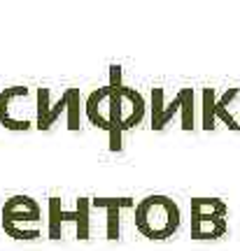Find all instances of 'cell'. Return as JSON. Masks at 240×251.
I'll list each match as a JSON object with an SVG mask.
<instances>
[{"label":"cell","mask_w":240,"mask_h":251,"mask_svg":"<svg viewBox=\"0 0 240 251\" xmlns=\"http://www.w3.org/2000/svg\"><path fill=\"white\" fill-rule=\"evenodd\" d=\"M180 207L168 196H147L135 205V228L147 240H168L180 228Z\"/></svg>","instance_id":"cell-1"},{"label":"cell","mask_w":240,"mask_h":251,"mask_svg":"<svg viewBox=\"0 0 240 251\" xmlns=\"http://www.w3.org/2000/svg\"><path fill=\"white\" fill-rule=\"evenodd\" d=\"M61 114H65V128L70 133H77L82 128L84 100H82L80 89L68 86L54 105L49 102V89L47 86L35 89V128L37 130H42V133L52 130Z\"/></svg>","instance_id":"cell-2"},{"label":"cell","mask_w":240,"mask_h":251,"mask_svg":"<svg viewBox=\"0 0 240 251\" xmlns=\"http://www.w3.org/2000/svg\"><path fill=\"white\" fill-rule=\"evenodd\" d=\"M42 221V207L35 198L26 193H17L5 200L2 205V230L7 237L17 242H33L42 237V228H26V224H40Z\"/></svg>","instance_id":"cell-3"},{"label":"cell","mask_w":240,"mask_h":251,"mask_svg":"<svg viewBox=\"0 0 240 251\" xmlns=\"http://www.w3.org/2000/svg\"><path fill=\"white\" fill-rule=\"evenodd\" d=\"M150 114H151V130H163L166 126L173 121V117L175 114H182V124H180V128L182 130H194L196 128V107H194V100H196V93L194 89H189V86H184V89H180L178 93H175V98L170 100V102H166V91L161 89V86H154L150 93Z\"/></svg>","instance_id":"cell-4"},{"label":"cell","mask_w":240,"mask_h":251,"mask_svg":"<svg viewBox=\"0 0 240 251\" xmlns=\"http://www.w3.org/2000/svg\"><path fill=\"white\" fill-rule=\"evenodd\" d=\"M229 205L222 198H191V237L219 240L229 230Z\"/></svg>","instance_id":"cell-5"},{"label":"cell","mask_w":240,"mask_h":251,"mask_svg":"<svg viewBox=\"0 0 240 251\" xmlns=\"http://www.w3.org/2000/svg\"><path fill=\"white\" fill-rule=\"evenodd\" d=\"M72 221L77 226V240H89L91 237V198H77L75 209H63L61 198L52 196L47 205V237L49 240H61L63 226Z\"/></svg>","instance_id":"cell-6"},{"label":"cell","mask_w":240,"mask_h":251,"mask_svg":"<svg viewBox=\"0 0 240 251\" xmlns=\"http://www.w3.org/2000/svg\"><path fill=\"white\" fill-rule=\"evenodd\" d=\"M28 98H30V89L14 84L7 89L0 91V126L14 130V133H26L30 128H35V119H30L24 114V107Z\"/></svg>","instance_id":"cell-7"},{"label":"cell","mask_w":240,"mask_h":251,"mask_svg":"<svg viewBox=\"0 0 240 251\" xmlns=\"http://www.w3.org/2000/svg\"><path fill=\"white\" fill-rule=\"evenodd\" d=\"M110 84L117 89V96H119V102H121V117H124V133H126V130L143 124L145 112H147V102L140 96V91L124 84L121 65H117V63L110 65Z\"/></svg>","instance_id":"cell-8"},{"label":"cell","mask_w":240,"mask_h":251,"mask_svg":"<svg viewBox=\"0 0 240 251\" xmlns=\"http://www.w3.org/2000/svg\"><path fill=\"white\" fill-rule=\"evenodd\" d=\"M135 200L131 196L126 198H91V209L105 212V237L110 242H115L121 237V209H133Z\"/></svg>","instance_id":"cell-9"},{"label":"cell","mask_w":240,"mask_h":251,"mask_svg":"<svg viewBox=\"0 0 240 251\" xmlns=\"http://www.w3.org/2000/svg\"><path fill=\"white\" fill-rule=\"evenodd\" d=\"M110 100H112V86H98L84 100V117L91 126L100 130H110Z\"/></svg>","instance_id":"cell-10"},{"label":"cell","mask_w":240,"mask_h":251,"mask_svg":"<svg viewBox=\"0 0 240 251\" xmlns=\"http://www.w3.org/2000/svg\"><path fill=\"white\" fill-rule=\"evenodd\" d=\"M238 96H240V86H233V89H229L226 93H222V98H217V102H214V119H222L231 130H240L238 119L229 112V105H231Z\"/></svg>","instance_id":"cell-11"},{"label":"cell","mask_w":240,"mask_h":251,"mask_svg":"<svg viewBox=\"0 0 240 251\" xmlns=\"http://www.w3.org/2000/svg\"><path fill=\"white\" fill-rule=\"evenodd\" d=\"M214 102H217V89L205 86L203 96H201V105H203V130H214V128H217V119H214Z\"/></svg>","instance_id":"cell-12"}]
</instances>
